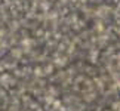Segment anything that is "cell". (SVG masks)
Returning <instances> with one entry per match:
<instances>
[{
  "label": "cell",
  "instance_id": "obj_1",
  "mask_svg": "<svg viewBox=\"0 0 120 111\" xmlns=\"http://www.w3.org/2000/svg\"><path fill=\"white\" fill-rule=\"evenodd\" d=\"M0 111H120V0H0Z\"/></svg>",
  "mask_w": 120,
  "mask_h": 111
}]
</instances>
